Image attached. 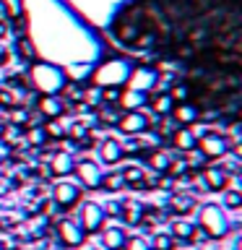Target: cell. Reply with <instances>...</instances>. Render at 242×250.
Here are the masks:
<instances>
[{"label":"cell","instance_id":"obj_20","mask_svg":"<svg viewBox=\"0 0 242 250\" xmlns=\"http://www.w3.org/2000/svg\"><path fill=\"white\" fill-rule=\"evenodd\" d=\"M193 232H195V224L190 222H185V219H175L172 222V240H182V242H190L193 237Z\"/></svg>","mask_w":242,"mask_h":250},{"label":"cell","instance_id":"obj_17","mask_svg":"<svg viewBox=\"0 0 242 250\" xmlns=\"http://www.w3.org/2000/svg\"><path fill=\"white\" fill-rule=\"evenodd\" d=\"M120 219L125 224H141V219H143V206H141L138 201H122Z\"/></svg>","mask_w":242,"mask_h":250},{"label":"cell","instance_id":"obj_11","mask_svg":"<svg viewBox=\"0 0 242 250\" xmlns=\"http://www.w3.org/2000/svg\"><path fill=\"white\" fill-rule=\"evenodd\" d=\"M117 123H120V130H122V133H138V130H146L151 120H148L143 112H136V109H133V112L122 115Z\"/></svg>","mask_w":242,"mask_h":250},{"label":"cell","instance_id":"obj_14","mask_svg":"<svg viewBox=\"0 0 242 250\" xmlns=\"http://www.w3.org/2000/svg\"><path fill=\"white\" fill-rule=\"evenodd\" d=\"M169 211L172 214H190L195 208V198L187 193H177V195H169Z\"/></svg>","mask_w":242,"mask_h":250},{"label":"cell","instance_id":"obj_30","mask_svg":"<svg viewBox=\"0 0 242 250\" xmlns=\"http://www.w3.org/2000/svg\"><path fill=\"white\" fill-rule=\"evenodd\" d=\"M224 206L226 208H240L242 206V193L240 190H224Z\"/></svg>","mask_w":242,"mask_h":250},{"label":"cell","instance_id":"obj_16","mask_svg":"<svg viewBox=\"0 0 242 250\" xmlns=\"http://www.w3.org/2000/svg\"><path fill=\"white\" fill-rule=\"evenodd\" d=\"M73 167H76V159L70 154H55L52 159H50V169L55 172V175H60V177L70 175Z\"/></svg>","mask_w":242,"mask_h":250},{"label":"cell","instance_id":"obj_33","mask_svg":"<svg viewBox=\"0 0 242 250\" xmlns=\"http://www.w3.org/2000/svg\"><path fill=\"white\" fill-rule=\"evenodd\" d=\"M117 120H120V115L115 112V104H107V107H101V123H107V125H115Z\"/></svg>","mask_w":242,"mask_h":250},{"label":"cell","instance_id":"obj_4","mask_svg":"<svg viewBox=\"0 0 242 250\" xmlns=\"http://www.w3.org/2000/svg\"><path fill=\"white\" fill-rule=\"evenodd\" d=\"M195 148H201V154L206 159H219V156H224L229 151V138L222 136V133H203Z\"/></svg>","mask_w":242,"mask_h":250},{"label":"cell","instance_id":"obj_15","mask_svg":"<svg viewBox=\"0 0 242 250\" xmlns=\"http://www.w3.org/2000/svg\"><path fill=\"white\" fill-rule=\"evenodd\" d=\"M37 107H39V112H42L44 117H50V120H58V117L65 112V107L60 104L58 97H42L37 102Z\"/></svg>","mask_w":242,"mask_h":250},{"label":"cell","instance_id":"obj_27","mask_svg":"<svg viewBox=\"0 0 242 250\" xmlns=\"http://www.w3.org/2000/svg\"><path fill=\"white\" fill-rule=\"evenodd\" d=\"M151 250H175V240H172V234L156 232L154 240H151Z\"/></svg>","mask_w":242,"mask_h":250},{"label":"cell","instance_id":"obj_2","mask_svg":"<svg viewBox=\"0 0 242 250\" xmlns=\"http://www.w3.org/2000/svg\"><path fill=\"white\" fill-rule=\"evenodd\" d=\"M31 83L37 86L42 94H58L65 86V73L55 65H44V62H37L31 68Z\"/></svg>","mask_w":242,"mask_h":250},{"label":"cell","instance_id":"obj_24","mask_svg":"<svg viewBox=\"0 0 242 250\" xmlns=\"http://www.w3.org/2000/svg\"><path fill=\"white\" fill-rule=\"evenodd\" d=\"M146 97H143V94H141V91H128V94H120V99H117V104H122V107H128L130 109V112H133V109H136V107H141V104H146Z\"/></svg>","mask_w":242,"mask_h":250},{"label":"cell","instance_id":"obj_19","mask_svg":"<svg viewBox=\"0 0 242 250\" xmlns=\"http://www.w3.org/2000/svg\"><path fill=\"white\" fill-rule=\"evenodd\" d=\"M146 164H148L151 169L161 172V175H167L172 159H169V154H164V151H146Z\"/></svg>","mask_w":242,"mask_h":250},{"label":"cell","instance_id":"obj_29","mask_svg":"<svg viewBox=\"0 0 242 250\" xmlns=\"http://www.w3.org/2000/svg\"><path fill=\"white\" fill-rule=\"evenodd\" d=\"M99 94L107 104H117V99H120V86H104V89H99Z\"/></svg>","mask_w":242,"mask_h":250},{"label":"cell","instance_id":"obj_5","mask_svg":"<svg viewBox=\"0 0 242 250\" xmlns=\"http://www.w3.org/2000/svg\"><path fill=\"white\" fill-rule=\"evenodd\" d=\"M107 222V214H104V208L99 206V203H83V208H81V229L83 234H94V232H99L101 227H104Z\"/></svg>","mask_w":242,"mask_h":250},{"label":"cell","instance_id":"obj_12","mask_svg":"<svg viewBox=\"0 0 242 250\" xmlns=\"http://www.w3.org/2000/svg\"><path fill=\"white\" fill-rule=\"evenodd\" d=\"M125 240H128V234H125V229H120V227H107L104 234H101V245L107 250H122Z\"/></svg>","mask_w":242,"mask_h":250},{"label":"cell","instance_id":"obj_36","mask_svg":"<svg viewBox=\"0 0 242 250\" xmlns=\"http://www.w3.org/2000/svg\"><path fill=\"white\" fill-rule=\"evenodd\" d=\"M19 52H21V58H26V60L34 58V52H31V47H29L26 39H21V42H19Z\"/></svg>","mask_w":242,"mask_h":250},{"label":"cell","instance_id":"obj_38","mask_svg":"<svg viewBox=\"0 0 242 250\" xmlns=\"http://www.w3.org/2000/svg\"><path fill=\"white\" fill-rule=\"evenodd\" d=\"M5 29H8V26H5V21H0V39L5 37Z\"/></svg>","mask_w":242,"mask_h":250},{"label":"cell","instance_id":"obj_13","mask_svg":"<svg viewBox=\"0 0 242 250\" xmlns=\"http://www.w3.org/2000/svg\"><path fill=\"white\" fill-rule=\"evenodd\" d=\"M172 144H175L180 151H193L195 146H198V138H195V133L190 128H185V125H180L177 133L172 136Z\"/></svg>","mask_w":242,"mask_h":250},{"label":"cell","instance_id":"obj_35","mask_svg":"<svg viewBox=\"0 0 242 250\" xmlns=\"http://www.w3.org/2000/svg\"><path fill=\"white\" fill-rule=\"evenodd\" d=\"M44 128H37V130H29V144L34 146H44Z\"/></svg>","mask_w":242,"mask_h":250},{"label":"cell","instance_id":"obj_32","mask_svg":"<svg viewBox=\"0 0 242 250\" xmlns=\"http://www.w3.org/2000/svg\"><path fill=\"white\" fill-rule=\"evenodd\" d=\"M44 136H47V138H55V141H60V138H65V130L60 128V123L50 120V123H47V128H44Z\"/></svg>","mask_w":242,"mask_h":250},{"label":"cell","instance_id":"obj_37","mask_svg":"<svg viewBox=\"0 0 242 250\" xmlns=\"http://www.w3.org/2000/svg\"><path fill=\"white\" fill-rule=\"evenodd\" d=\"M109 211V216H120V211H122V203H117V201H112L109 206L104 208V214Z\"/></svg>","mask_w":242,"mask_h":250},{"label":"cell","instance_id":"obj_1","mask_svg":"<svg viewBox=\"0 0 242 250\" xmlns=\"http://www.w3.org/2000/svg\"><path fill=\"white\" fill-rule=\"evenodd\" d=\"M198 224L201 232L211 240H222L229 234V219H226L224 208L216 206V203H203L198 211Z\"/></svg>","mask_w":242,"mask_h":250},{"label":"cell","instance_id":"obj_6","mask_svg":"<svg viewBox=\"0 0 242 250\" xmlns=\"http://www.w3.org/2000/svg\"><path fill=\"white\" fill-rule=\"evenodd\" d=\"M58 237H60L62 245L78 248V245H83L86 234L81 229V224H76L73 219H60V222H58Z\"/></svg>","mask_w":242,"mask_h":250},{"label":"cell","instance_id":"obj_22","mask_svg":"<svg viewBox=\"0 0 242 250\" xmlns=\"http://www.w3.org/2000/svg\"><path fill=\"white\" fill-rule=\"evenodd\" d=\"M122 180H125V188H143V180H146V172L141 169V167H136V164H130V167H125L122 172Z\"/></svg>","mask_w":242,"mask_h":250},{"label":"cell","instance_id":"obj_9","mask_svg":"<svg viewBox=\"0 0 242 250\" xmlns=\"http://www.w3.org/2000/svg\"><path fill=\"white\" fill-rule=\"evenodd\" d=\"M169 115L177 125H185V128H190L193 123H198V107H195V102H180L177 107H172Z\"/></svg>","mask_w":242,"mask_h":250},{"label":"cell","instance_id":"obj_18","mask_svg":"<svg viewBox=\"0 0 242 250\" xmlns=\"http://www.w3.org/2000/svg\"><path fill=\"white\" fill-rule=\"evenodd\" d=\"M101 162H107V164H115V162H120L122 159V146H120V141H115V138H107L104 144H101Z\"/></svg>","mask_w":242,"mask_h":250},{"label":"cell","instance_id":"obj_25","mask_svg":"<svg viewBox=\"0 0 242 250\" xmlns=\"http://www.w3.org/2000/svg\"><path fill=\"white\" fill-rule=\"evenodd\" d=\"M169 97H172V102H190V86H187V81H175L172 83Z\"/></svg>","mask_w":242,"mask_h":250},{"label":"cell","instance_id":"obj_10","mask_svg":"<svg viewBox=\"0 0 242 250\" xmlns=\"http://www.w3.org/2000/svg\"><path fill=\"white\" fill-rule=\"evenodd\" d=\"M203 185L206 190H226V183H229V175L222 169V167H208L203 172Z\"/></svg>","mask_w":242,"mask_h":250},{"label":"cell","instance_id":"obj_34","mask_svg":"<svg viewBox=\"0 0 242 250\" xmlns=\"http://www.w3.org/2000/svg\"><path fill=\"white\" fill-rule=\"evenodd\" d=\"M3 141H5V144H19V141H21V130L19 128H5L3 130Z\"/></svg>","mask_w":242,"mask_h":250},{"label":"cell","instance_id":"obj_7","mask_svg":"<svg viewBox=\"0 0 242 250\" xmlns=\"http://www.w3.org/2000/svg\"><path fill=\"white\" fill-rule=\"evenodd\" d=\"M55 203H58L60 208H70V206H76L78 201H81V188H78L76 183H68V180H62V183L55 185Z\"/></svg>","mask_w":242,"mask_h":250},{"label":"cell","instance_id":"obj_23","mask_svg":"<svg viewBox=\"0 0 242 250\" xmlns=\"http://www.w3.org/2000/svg\"><path fill=\"white\" fill-rule=\"evenodd\" d=\"M172 107H175V102H172L169 94H161V91H159V94H156V97L151 99V109H154V112L159 115V117H161V115H169Z\"/></svg>","mask_w":242,"mask_h":250},{"label":"cell","instance_id":"obj_21","mask_svg":"<svg viewBox=\"0 0 242 250\" xmlns=\"http://www.w3.org/2000/svg\"><path fill=\"white\" fill-rule=\"evenodd\" d=\"M130 78H133V86H136L133 91H141V94H143L146 89H151V86L156 83V76H154V70H146V68H141L138 73H133Z\"/></svg>","mask_w":242,"mask_h":250},{"label":"cell","instance_id":"obj_28","mask_svg":"<svg viewBox=\"0 0 242 250\" xmlns=\"http://www.w3.org/2000/svg\"><path fill=\"white\" fill-rule=\"evenodd\" d=\"M19 102V91L8 89V86H0V107H13Z\"/></svg>","mask_w":242,"mask_h":250},{"label":"cell","instance_id":"obj_8","mask_svg":"<svg viewBox=\"0 0 242 250\" xmlns=\"http://www.w3.org/2000/svg\"><path fill=\"white\" fill-rule=\"evenodd\" d=\"M73 172L78 177H81V183L86 185V188H101V172H99V167H97V162H91V159H81V162H76V167H73Z\"/></svg>","mask_w":242,"mask_h":250},{"label":"cell","instance_id":"obj_31","mask_svg":"<svg viewBox=\"0 0 242 250\" xmlns=\"http://www.w3.org/2000/svg\"><path fill=\"white\" fill-rule=\"evenodd\" d=\"M122 250H151V245H148L143 237H128L125 245H122Z\"/></svg>","mask_w":242,"mask_h":250},{"label":"cell","instance_id":"obj_3","mask_svg":"<svg viewBox=\"0 0 242 250\" xmlns=\"http://www.w3.org/2000/svg\"><path fill=\"white\" fill-rule=\"evenodd\" d=\"M94 81H97L101 89L104 86H122L125 81H130V65L125 60H107L104 65L97 68V73H94Z\"/></svg>","mask_w":242,"mask_h":250},{"label":"cell","instance_id":"obj_26","mask_svg":"<svg viewBox=\"0 0 242 250\" xmlns=\"http://www.w3.org/2000/svg\"><path fill=\"white\" fill-rule=\"evenodd\" d=\"M101 188H104V190H109V193H115V190H122V188H125V180H122V175H120V172H112V175L101 177Z\"/></svg>","mask_w":242,"mask_h":250},{"label":"cell","instance_id":"obj_39","mask_svg":"<svg viewBox=\"0 0 242 250\" xmlns=\"http://www.w3.org/2000/svg\"><path fill=\"white\" fill-rule=\"evenodd\" d=\"M0 250H5V242H0Z\"/></svg>","mask_w":242,"mask_h":250}]
</instances>
